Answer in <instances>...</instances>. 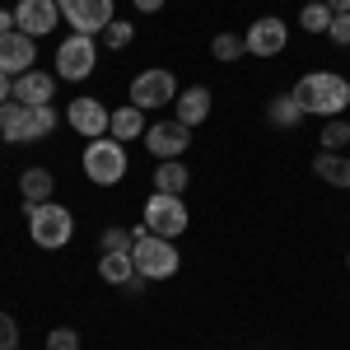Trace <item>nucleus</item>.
<instances>
[{
    "label": "nucleus",
    "instance_id": "f257e3e1",
    "mask_svg": "<svg viewBox=\"0 0 350 350\" xmlns=\"http://www.w3.org/2000/svg\"><path fill=\"white\" fill-rule=\"evenodd\" d=\"M295 103L304 108V117H346L350 108V80H341L336 70H313L290 89Z\"/></svg>",
    "mask_w": 350,
    "mask_h": 350
},
{
    "label": "nucleus",
    "instance_id": "f03ea898",
    "mask_svg": "<svg viewBox=\"0 0 350 350\" xmlns=\"http://www.w3.org/2000/svg\"><path fill=\"white\" fill-rule=\"evenodd\" d=\"M56 108L52 103H5L0 108V135L10 140V145H38V140H47L56 131Z\"/></svg>",
    "mask_w": 350,
    "mask_h": 350
},
{
    "label": "nucleus",
    "instance_id": "7ed1b4c3",
    "mask_svg": "<svg viewBox=\"0 0 350 350\" xmlns=\"http://www.w3.org/2000/svg\"><path fill=\"white\" fill-rule=\"evenodd\" d=\"M24 215H28V239L38 243V247H47V252H56V247H66V243L75 239V215L61 201L24 206Z\"/></svg>",
    "mask_w": 350,
    "mask_h": 350
},
{
    "label": "nucleus",
    "instance_id": "20e7f679",
    "mask_svg": "<svg viewBox=\"0 0 350 350\" xmlns=\"http://www.w3.org/2000/svg\"><path fill=\"white\" fill-rule=\"evenodd\" d=\"M80 163H84V178H89L94 187H117V183L126 178V145L112 140V135H98V140L84 145Z\"/></svg>",
    "mask_w": 350,
    "mask_h": 350
},
{
    "label": "nucleus",
    "instance_id": "39448f33",
    "mask_svg": "<svg viewBox=\"0 0 350 350\" xmlns=\"http://www.w3.org/2000/svg\"><path fill=\"white\" fill-rule=\"evenodd\" d=\"M131 262H135V271H140L145 280H173L178 267H183V252H178V243H173V239L145 234V239H135Z\"/></svg>",
    "mask_w": 350,
    "mask_h": 350
},
{
    "label": "nucleus",
    "instance_id": "423d86ee",
    "mask_svg": "<svg viewBox=\"0 0 350 350\" xmlns=\"http://www.w3.org/2000/svg\"><path fill=\"white\" fill-rule=\"evenodd\" d=\"M94 70H98V38L70 33V38L56 42V80L80 84V80H89Z\"/></svg>",
    "mask_w": 350,
    "mask_h": 350
},
{
    "label": "nucleus",
    "instance_id": "0eeeda50",
    "mask_svg": "<svg viewBox=\"0 0 350 350\" xmlns=\"http://www.w3.org/2000/svg\"><path fill=\"white\" fill-rule=\"evenodd\" d=\"M140 219H145V229L150 234H159V239H183L187 234V206H183V196H168V191H154L150 201H145V211H140Z\"/></svg>",
    "mask_w": 350,
    "mask_h": 350
},
{
    "label": "nucleus",
    "instance_id": "6e6552de",
    "mask_svg": "<svg viewBox=\"0 0 350 350\" xmlns=\"http://www.w3.org/2000/svg\"><path fill=\"white\" fill-rule=\"evenodd\" d=\"M178 80H173V70H163V66H154V70H140L131 80V103L140 112H154V108H168V103H178Z\"/></svg>",
    "mask_w": 350,
    "mask_h": 350
},
{
    "label": "nucleus",
    "instance_id": "1a4fd4ad",
    "mask_svg": "<svg viewBox=\"0 0 350 350\" xmlns=\"http://www.w3.org/2000/svg\"><path fill=\"white\" fill-rule=\"evenodd\" d=\"M56 5H61V19L75 28V33H89V38H98L117 19L112 14V0H56Z\"/></svg>",
    "mask_w": 350,
    "mask_h": 350
},
{
    "label": "nucleus",
    "instance_id": "9d476101",
    "mask_svg": "<svg viewBox=\"0 0 350 350\" xmlns=\"http://www.w3.org/2000/svg\"><path fill=\"white\" fill-rule=\"evenodd\" d=\"M66 122H70V126H75V131H80L84 140H98V135H108L112 112L103 108L98 98L80 94V98H70V103H66Z\"/></svg>",
    "mask_w": 350,
    "mask_h": 350
},
{
    "label": "nucleus",
    "instance_id": "9b49d317",
    "mask_svg": "<svg viewBox=\"0 0 350 350\" xmlns=\"http://www.w3.org/2000/svg\"><path fill=\"white\" fill-rule=\"evenodd\" d=\"M191 145V126H183L178 117L173 122H154L150 131H145V150L154 154V159H183Z\"/></svg>",
    "mask_w": 350,
    "mask_h": 350
},
{
    "label": "nucleus",
    "instance_id": "f8f14e48",
    "mask_svg": "<svg viewBox=\"0 0 350 350\" xmlns=\"http://www.w3.org/2000/svg\"><path fill=\"white\" fill-rule=\"evenodd\" d=\"M61 24V5L56 0H19L14 5V28L28 38H52V28Z\"/></svg>",
    "mask_w": 350,
    "mask_h": 350
},
{
    "label": "nucleus",
    "instance_id": "ddd939ff",
    "mask_svg": "<svg viewBox=\"0 0 350 350\" xmlns=\"http://www.w3.org/2000/svg\"><path fill=\"white\" fill-rule=\"evenodd\" d=\"M33 61H38V38H28V33H0V70L10 75V80H19L33 70Z\"/></svg>",
    "mask_w": 350,
    "mask_h": 350
},
{
    "label": "nucleus",
    "instance_id": "4468645a",
    "mask_svg": "<svg viewBox=\"0 0 350 350\" xmlns=\"http://www.w3.org/2000/svg\"><path fill=\"white\" fill-rule=\"evenodd\" d=\"M243 42H247V52L252 56H280L285 52V42H290V28L280 14H262L257 24L243 33Z\"/></svg>",
    "mask_w": 350,
    "mask_h": 350
},
{
    "label": "nucleus",
    "instance_id": "2eb2a0df",
    "mask_svg": "<svg viewBox=\"0 0 350 350\" xmlns=\"http://www.w3.org/2000/svg\"><path fill=\"white\" fill-rule=\"evenodd\" d=\"M211 103H215V98H211V89H206V84H191V89H183V94H178L173 117H178L183 126H201V122L211 117Z\"/></svg>",
    "mask_w": 350,
    "mask_h": 350
},
{
    "label": "nucleus",
    "instance_id": "dca6fc26",
    "mask_svg": "<svg viewBox=\"0 0 350 350\" xmlns=\"http://www.w3.org/2000/svg\"><path fill=\"white\" fill-rule=\"evenodd\" d=\"M10 98H14V103H52L56 98V75H47V70H28V75L14 80Z\"/></svg>",
    "mask_w": 350,
    "mask_h": 350
},
{
    "label": "nucleus",
    "instance_id": "f3484780",
    "mask_svg": "<svg viewBox=\"0 0 350 350\" xmlns=\"http://www.w3.org/2000/svg\"><path fill=\"white\" fill-rule=\"evenodd\" d=\"M52 191H56V178H52V168H24L19 173V196H24V206H42V201H52Z\"/></svg>",
    "mask_w": 350,
    "mask_h": 350
},
{
    "label": "nucleus",
    "instance_id": "a211bd4d",
    "mask_svg": "<svg viewBox=\"0 0 350 350\" xmlns=\"http://www.w3.org/2000/svg\"><path fill=\"white\" fill-rule=\"evenodd\" d=\"M145 131H150V122H145V112L135 108V103H122V108L112 112V126H108L112 140H135V135H145Z\"/></svg>",
    "mask_w": 350,
    "mask_h": 350
},
{
    "label": "nucleus",
    "instance_id": "6ab92c4d",
    "mask_svg": "<svg viewBox=\"0 0 350 350\" xmlns=\"http://www.w3.org/2000/svg\"><path fill=\"white\" fill-rule=\"evenodd\" d=\"M191 183L187 163L183 159H159V168H154V191H168V196H183Z\"/></svg>",
    "mask_w": 350,
    "mask_h": 350
},
{
    "label": "nucleus",
    "instance_id": "aec40b11",
    "mask_svg": "<svg viewBox=\"0 0 350 350\" xmlns=\"http://www.w3.org/2000/svg\"><path fill=\"white\" fill-rule=\"evenodd\" d=\"M267 122L275 126V131H295L299 122H304V108L295 103V94H275L267 103Z\"/></svg>",
    "mask_w": 350,
    "mask_h": 350
},
{
    "label": "nucleus",
    "instance_id": "412c9836",
    "mask_svg": "<svg viewBox=\"0 0 350 350\" xmlns=\"http://www.w3.org/2000/svg\"><path fill=\"white\" fill-rule=\"evenodd\" d=\"M98 275H103L108 285H117V290H122V285H126V280H135L140 271H135L131 252H103V257H98Z\"/></svg>",
    "mask_w": 350,
    "mask_h": 350
},
{
    "label": "nucleus",
    "instance_id": "4be33fe9",
    "mask_svg": "<svg viewBox=\"0 0 350 350\" xmlns=\"http://www.w3.org/2000/svg\"><path fill=\"white\" fill-rule=\"evenodd\" d=\"M313 173L323 178L327 187H350V159L332 154V150H323V154L313 159Z\"/></svg>",
    "mask_w": 350,
    "mask_h": 350
},
{
    "label": "nucleus",
    "instance_id": "5701e85b",
    "mask_svg": "<svg viewBox=\"0 0 350 350\" xmlns=\"http://www.w3.org/2000/svg\"><path fill=\"white\" fill-rule=\"evenodd\" d=\"M318 140H323V150L341 154V150L350 145V117H327V122H323V135H318Z\"/></svg>",
    "mask_w": 350,
    "mask_h": 350
},
{
    "label": "nucleus",
    "instance_id": "b1692460",
    "mask_svg": "<svg viewBox=\"0 0 350 350\" xmlns=\"http://www.w3.org/2000/svg\"><path fill=\"white\" fill-rule=\"evenodd\" d=\"M299 24L308 28V33H327V28H332V5H327V0H308V5L299 10Z\"/></svg>",
    "mask_w": 350,
    "mask_h": 350
},
{
    "label": "nucleus",
    "instance_id": "393cba45",
    "mask_svg": "<svg viewBox=\"0 0 350 350\" xmlns=\"http://www.w3.org/2000/svg\"><path fill=\"white\" fill-rule=\"evenodd\" d=\"M243 52H247V42H243L239 33H215V38H211V56L224 61V66H229V61H239Z\"/></svg>",
    "mask_w": 350,
    "mask_h": 350
},
{
    "label": "nucleus",
    "instance_id": "a878e982",
    "mask_svg": "<svg viewBox=\"0 0 350 350\" xmlns=\"http://www.w3.org/2000/svg\"><path fill=\"white\" fill-rule=\"evenodd\" d=\"M98 38H103V47H112V52H126V47H131V38H135V24H126V19H112V24L103 28Z\"/></svg>",
    "mask_w": 350,
    "mask_h": 350
},
{
    "label": "nucleus",
    "instance_id": "bb28decb",
    "mask_svg": "<svg viewBox=\"0 0 350 350\" xmlns=\"http://www.w3.org/2000/svg\"><path fill=\"white\" fill-rule=\"evenodd\" d=\"M135 239L131 229H122V224H112V229H103V252H131Z\"/></svg>",
    "mask_w": 350,
    "mask_h": 350
},
{
    "label": "nucleus",
    "instance_id": "cd10ccee",
    "mask_svg": "<svg viewBox=\"0 0 350 350\" xmlns=\"http://www.w3.org/2000/svg\"><path fill=\"white\" fill-rule=\"evenodd\" d=\"M47 350H80V332L75 327H52L47 332Z\"/></svg>",
    "mask_w": 350,
    "mask_h": 350
},
{
    "label": "nucleus",
    "instance_id": "c85d7f7f",
    "mask_svg": "<svg viewBox=\"0 0 350 350\" xmlns=\"http://www.w3.org/2000/svg\"><path fill=\"white\" fill-rule=\"evenodd\" d=\"M19 341H24L19 336V323L10 313H0V350H19Z\"/></svg>",
    "mask_w": 350,
    "mask_h": 350
},
{
    "label": "nucleus",
    "instance_id": "c756f323",
    "mask_svg": "<svg viewBox=\"0 0 350 350\" xmlns=\"http://www.w3.org/2000/svg\"><path fill=\"white\" fill-rule=\"evenodd\" d=\"M327 38H332L336 47H350V10H346V14H332V28H327Z\"/></svg>",
    "mask_w": 350,
    "mask_h": 350
},
{
    "label": "nucleus",
    "instance_id": "7c9ffc66",
    "mask_svg": "<svg viewBox=\"0 0 350 350\" xmlns=\"http://www.w3.org/2000/svg\"><path fill=\"white\" fill-rule=\"evenodd\" d=\"M135 10H140V14H159L163 10V0H131Z\"/></svg>",
    "mask_w": 350,
    "mask_h": 350
},
{
    "label": "nucleus",
    "instance_id": "2f4dec72",
    "mask_svg": "<svg viewBox=\"0 0 350 350\" xmlns=\"http://www.w3.org/2000/svg\"><path fill=\"white\" fill-rule=\"evenodd\" d=\"M10 89H14V80H10V75H5V70H0V108H5V103H10Z\"/></svg>",
    "mask_w": 350,
    "mask_h": 350
},
{
    "label": "nucleus",
    "instance_id": "473e14b6",
    "mask_svg": "<svg viewBox=\"0 0 350 350\" xmlns=\"http://www.w3.org/2000/svg\"><path fill=\"white\" fill-rule=\"evenodd\" d=\"M0 33H14V10H0Z\"/></svg>",
    "mask_w": 350,
    "mask_h": 350
},
{
    "label": "nucleus",
    "instance_id": "72a5a7b5",
    "mask_svg": "<svg viewBox=\"0 0 350 350\" xmlns=\"http://www.w3.org/2000/svg\"><path fill=\"white\" fill-rule=\"evenodd\" d=\"M327 5H332V14H346L350 10V0H327Z\"/></svg>",
    "mask_w": 350,
    "mask_h": 350
},
{
    "label": "nucleus",
    "instance_id": "f704fd0d",
    "mask_svg": "<svg viewBox=\"0 0 350 350\" xmlns=\"http://www.w3.org/2000/svg\"><path fill=\"white\" fill-rule=\"evenodd\" d=\"M346 267H350V252H346Z\"/></svg>",
    "mask_w": 350,
    "mask_h": 350
},
{
    "label": "nucleus",
    "instance_id": "c9c22d12",
    "mask_svg": "<svg viewBox=\"0 0 350 350\" xmlns=\"http://www.w3.org/2000/svg\"><path fill=\"white\" fill-rule=\"evenodd\" d=\"M0 140H5V135H0Z\"/></svg>",
    "mask_w": 350,
    "mask_h": 350
}]
</instances>
